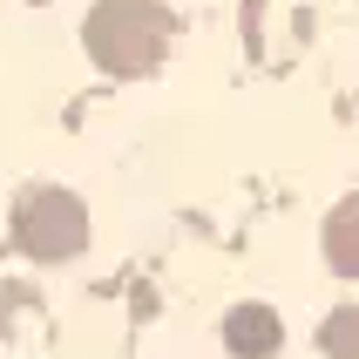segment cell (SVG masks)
<instances>
[{"label": "cell", "mask_w": 359, "mask_h": 359, "mask_svg": "<svg viewBox=\"0 0 359 359\" xmlns=\"http://www.w3.org/2000/svg\"><path fill=\"white\" fill-rule=\"evenodd\" d=\"M170 34H177V20H170L163 0H95L88 20H81V48H88V61H95L102 75H122V81L156 75Z\"/></svg>", "instance_id": "cell-1"}, {"label": "cell", "mask_w": 359, "mask_h": 359, "mask_svg": "<svg viewBox=\"0 0 359 359\" xmlns=\"http://www.w3.org/2000/svg\"><path fill=\"white\" fill-rule=\"evenodd\" d=\"M14 251L34 264H68L88 251L95 238V224H88V203L75 190H61V183H27L14 197Z\"/></svg>", "instance_id": "cell-2"}, {"label": "cell", "mask_w": 359, "mask_h": 359, "mask_svg": "<svg viewBox=\"0 0 359 359\" xmlns=\"http://www.w3.org/2000/svg\"><path fill=\"white\" fill-rule=\"evenodd\" d=\"M217 339H224V353H231V359H278V353H285V319L271 312V305L244 299V305L224 312Z\"/></svg>", "instance_id": "cell-3"}, {"label": "cell", "mask_w": 359, "mask_h": 359, "mask_svg": "<svg viewBox=\"0 0 359 359\" xmlns=\"http://www.w3.org/2000/svg\"><path fill=\"white\" fill-rule=\"evenodd\" d=\"M319 251H325V264H332L346 285H359V197H353V203H339V210L325 217Z\"/></svg>", "instance_id": "cell-4"}, {"label": "cell", "mask_w": 359, "mask_h": 359, "mask_svg": "<svg viewBox=\"0 0 359 359\" xmlns=\"http://www.w3.org/2000/svg\"><path fill=\"white\" fill-rule=\"evenodd\" d=\"M319 353L325 359H359V305H332L319 319Z\"/></svg>", "instance_id": "cell-5"}]
</instances>
